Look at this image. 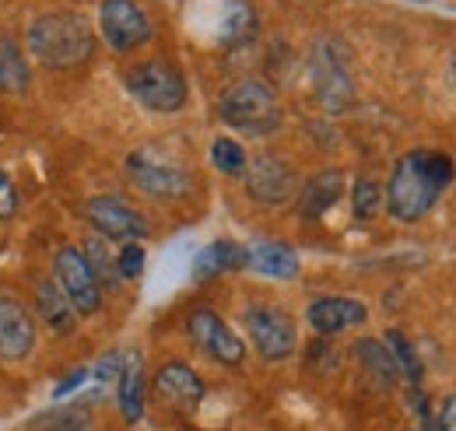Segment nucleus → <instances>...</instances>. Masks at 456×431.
<instances>
[{"label": "nucleus", "mask_w": 456, "mask_h": 431, "mask_svg": "<svg viewBox=\"0 0 456 431\" xmlns=\"http://www.w3.org/2000/svg\"><path fill=\"white\" fill-rule=\"evenodd\" d=\"M456 165L443 151H407L394 165V175L383 190V207L397 221H418L425 217L443 190L453 183Z\"/></svg>", "instance_id": "nucleus-1"}, {"label": "nucleus", "mask_w": 456, "mask_h": 431, "mask_svg": "<svg viewBox=\"0 0 456 431\" xmlns=\"http://www.w3.org/2000/svg\"><path fill=\"white\" fill-rule=\"evenodd\" d=\"M25 43H28V53L36 56L43 67L70 70V67H81L92 56L95 32L74 11H50V14H43L28 25Z\"/></svg>", "instance_id": "nucleus-2"}, {"label": "nucleus", "mask_w": 456, "mask_h": 431, "mask_svg": "<svg viewBox=\"0 0 456 431\" xmlns=\"http://www.w3.org/2000/svg\"><path fill=\"white\" fill-rule=\"evenodd\" d=\"M218 112L232 130L249 134V137H267L281 126V102L274 88L256 77H242L228 85L218 99Z\"/></svg>", "instance_id": "nucleus-3"}, {"label": "nucleus", "mask_w": 456, "mask_h": 431, "mask_svg": "<svg viewBox=\"0 0 456 431\" xmlns=\"http://www.w3.org/2000/svg\"><path fill=\"white\" fill-rule=\"evenodd\" d=\"M309 77H313L316 102L327 112H344L354 102V81H351V67H347V50L338 39H320L313 46Z\"/></svg>", "instance_id": "nucleus-4"}, {"label": "nucleus", "mask_w": 456, "mask_h": 431, "mask_svg": "<svg viewBox=\"0 0 456 431\" xmlns=\"http://www.w3.org/2000/svg\"><path fill=\"white\" fill-rule=\"evenodd\" d=\"M126 88L130 95L151 112H179L186 106V77L166 63V60H148L126 70Z\"/></svg>", "instance_id": "nucleus-5"}, {"label": "nucleus", "mask_w": 456, "mask_h": 431, "mask_svg": "<svg viewBox=\"0 0 456 431\" xmlns=\"http://www.w3.org/2000/svg\"><path fill=\"white\" fill-rule=\"evenodd\" d=\"M242 323H246V333H249V340H253V347H256V354L264 362H285V358L295 354L298 329H295V320L288 316L285 309L253 305V309H246Z\"/></svg>", "instance_id": "nucleus-6"}, {"label": "nucleus", "mask_w": 456, "mask_h": 431, "mask_svg": "<svg viewBox=\"0 0 456 431\" xmlns=\"http://www.w3.org/2000/svg\"><path fill=\"white\" fill-rule=\"evenodd\" d=\"M53 281L67 295V302L74 305L77 316H95L102 309V288H99V281H95V273H92L81 249L60 246L57 256H53Z\"/></svg>", "instance_id": "nucleus-7"}, {"label": "nucleus", "mask_w": 456, "mask_h": 431, "mask_svg": "<svg viewBox=\"0 0 456 431\" xmlns=\"http://www.w3.org/2000/svg\"><path fill=\"white\" fill-rule=\"evenodd\" d=\"M126 172H130V183L148 193V197H159V200H179L190 193V172L179 168L175 162L162 159L159 151L151 148H141L126 159Z\"/></svg>", "instance_id": "nucleus-8"}, {"label": "nucleus", "mask_w": 456, "mask_h": 431, "mask_svg": "<svg viewBox=\"0 0 456 431\" xmlns=\"http://www.w3.org/2000/svg\"><path fill=\"white\" fill-rule=\"evenodd\" d=\"M99 28H102V39L116 53H130L151 39V21L134 0H102L99 4Z\"/></svg>", "instance_id": "nucleus-9"}, {"label": "nucleus", "mask_w": 456, "mask_h": 431, "mask_svg": "<svg viewBox=\"0 0 456 431\" xmlns=\"http://www.w3.org/2000/svg\"><path fill=\"white\" fill-rule=\"evenodd\" d=\"M186 333H190V340H193L208 358H215L218 365H242V358H246V344L239 340V333H235L218 313H211V309L190 313Z\"/></svg>", "instance_id": "nucleus-10"}, {"label": "nucleus", "mask_w": 456, "mask_h": 431, "mask_svg": "<svg viewBox=\"0 0 456 431\" xmlns=\"http://www.w3.org/2000/svg\"><path fill=\"white\" fill-rule=\"evenodd\" d=\"M242 175H246V193L264 207L288 204L295 193V168L278 155H256Z\"/></svg>", "instance_id": "nucleus-11"}, {"label": "nucleus", "mask_w": 456, "mask_h": 431, "mask_svg": "<svg viewBox=\"0 0 456 431\" xmlns=\"http://www.w3.org/2000/svg\"><path fill=\"white\" fill-rule=\"evenodd\" d=\"M85 215L102 239H113V242H141L148 235V221L119 197H92Z\"/></svg>", "instance_id": "nucleus-12"}, {"label": "nucleus", "mask_w": 456, "mask_h": 431, "mask_svg": "<svg viewBox=\"0 0 456 431\" xmlns=\"http://www.w3.org/2000/svg\"><path fill=\"white\" fill-rule=\"evenodd\" d=\"M36 347V320L32 313L11 298L0 295V362H21Z\"/></svg>", "instance_id": "nucleus-13"}, {"label": "nucleus", "mask_w": 456, "mask_h": 431, "mask_svg": "<svg viewBox=\"0 0 456 431\" xmlns=\"http://www.w3.org/2000/svg\"><path fill=\"white\" fill-rule=\"evenodd\" d=\"M204 393H208V386H204V378L197 376L186 362H166L159 372H155V396L162 400V403H169L175 411H197L200 407V400H204Z\"/></svg>", "instance_id": "nucleus-14"}, {"label": "nucleus", "mask_w": 456, "mask_h": 431, "mask_svg": "<svg viewBox=\"0 0 456 431\" xmlns=\"http://www.w3.org/2000/svg\"><path fill=\"white\" fill-rule=\"evenodd\" d=\"M309 326L323 337H334L347 326H358L369 320V309L358 302V298H316L305 313Z\"/></svg>", "instance_id": "nucleus-15"}, {"label": "nucleus", "mask_w": 456, "mask_h": 431, "mask_svg": "<svg viewBox=\"0 0 456 431\" xmlns=\"http://www.w3.org/2000/svg\"><path fill=\"white\" fill-rule=\"evenodd\" d=\"M116 400L126 425H137L144 418V372L141 354H123V369L116 376Z\"/></svg>", "instance_id": "nucleus-16"}, {"label": "nucleus", "mask_w": 456, "mask_h": 431, "mask_svg": "<svg viewBox=\"0 0 456 431\" xmlns=\"http://www.w3.org/2000/svg\"><path fill=\"white\" fill-rule=\"evenodd\" d=\"M344 193V175L338 168H327V172H316L309 183H305V190H302V197H298V215L302 217H323L338 200H341Z\"/></svg>", "instance_id": "nucleus-17"}, {"label": "nucleus", "mask_w": 456, "mask_h": 431, "mask_svg": "<svg viewBox=\"0 0 456 431\" xmlns=\"http://www.w3.org/2000/svg\"><path fill=\"white\" fill-rule=\"evenodd\" d=\"M28 88H32L28 56H25V50H21L11 36H0V92H7V95H25Z\"/></svg>", "instance_id": "nucleus-18"}, {"label": "nucleus", "mask_w": 456, "mask_h": 431, "mask_svg": "<svg viewBox=\"0 0 456 431\" xmlns=\"http://www.w3.org/2000/svg\"><path fill=\"white\" fill-rule=\"evenodd\" d=\"M36 309H39L43 323L50 326L53 333H70L77 326V320H74L77 313L67 302V295L57 288V281H39L36 284Z\"/></svg>", "instance_id": "nucleus-19"}, {"label": "nucleus", "mask_w": 456, "mask_h": 431, "mask_svg": "<svg viewBox=\"0 0 456 431\" xmlns=\"http://www.w3.org/2000/svg\"><path fill=\"white\" fill-rule=\"evenodd\" d=\"M239 267H249V256H246V246L239 242H211L208 249H200L197 264H193V277L197 281H208V277H218L225 270H239Z\"/></svg>", "instance_id": "nucleus-20"}, {"label": "nucleus", "mask_w": 456, "mask_h": 431, "mask_svg": "<svg viewBox=\"0 0 456 431\" xmlns=\"http://www.w3.org/2000/svg\"><path fill=\"white\" fill-rule=\"evenodd\" d=\"M354 358L362 362V369L369 372V378L379 386V389H390V386H397L400 378V369L397 362H394V354H390V347L387 344H379V340H358L354 344Z\"/></svg>", "instance_id": "nucleus-21"}, {"label": "nucleus", "mask_w": 456, "mask_h": 431, "mask_svg": "<svg viewBox=\"0 0 456 431\" xmlns=\"http://www.w3.org/2000/svg\"><path fill=\"white\" fill-rule=\"evenodd\" d=\"M246 256H249V267L267 273V277H295L298 273V256L281 246V242H253L246 246Z\"/></svg>", "instance_id": "nucleus-22"}, {"label": "nucleus", "mask_w": 456, "mask_h": 431, "mask_svg": "<svg viewBox=\"0 0 456 431\" xmlns=\"http://www.w3.org/2000/svg\"><path fill=\"white\" fill-rule=\"evenodd\" d=\"M85 260H88V267L95 273V281H99V288L102 291H113L116 281H119V273H116V260L110 256V249H106V239L102 235H92L88 242H85Z\"/></svg>", "instance_id": "nucleus-23"}, {"label": "nucleus", "mask_w": 456, "mask_h": 431, "mask_svg": "<svg viewBox=\"0 0 456 431\" xmlns=\"http://www.w3.org/2000/svg\"><path fill=\"white\" fill-rule=\"evenodd\" d=\"M256 36V14L249 4H235L225 14V25H222V43L225 46H239V43H249Z\"/></svg>", "instance_id": "nucleus-24"}, {"label": "nucleus", "mask_w": 456, "mask_h": 431, "mask_svg": "<svg viewBox=\"0 0 456 431\" xmlns=\"http://www.w3.org/2000/svg\"><path fill=\"white\" fill-rule=\"evenodd\" d=\"M387 347H390V354H394V362H397L400 376L407 378L411 386H418V382H421V362H418L411 340H407L400 329H387Z\"/></svg>", "instance_id": "nucleus-25"}, {"label": "nucleus", "mask_w": 456, "mask_h": 431, "mask_svg": "<svg viewBox=\"0 0 456 431\" xmlns=\"http://www.w3.org/2000/svg\"><path fill=\"white\" fill-rule=\"evenodd\" d=\"M383 207V186L376 179H358L354 190H351V211L358 221H369V217L379 215Z\"/></svg>", "instance_id": "nucleus-26"}, {"label": "nucleus", "mask_w": 456, "mask_h": 431, "mask_svg": "<svg viewBox=\"0 0 456 431\" xmlns=\"http://www.w3.org/2000/svg\"><path fill=\"white\" fill-rule=\"evenodd\" d=\"M211 162L218 172H225V175H242L246 172V151H242V144L239 141H232V137H218L215 144H211Z\"/></svg>", "instance_id": "nucleus-27"}, {"label": "nucleus", "mask_w": 456, "mask_h": 431, "mask_svg": "<svg viewBox=\"0 0 456 431\" xmlns=\"http://www.w3.org/2000/svg\"><path fill=\"white\" fill-rule=\"evenodd\" d=\"M144 246L141 242H123V249H119V256H116V273L123 277V281H134V277H141L144 273Z\"/></svg>", "instance_id": "nucleus-28"}, {"label": "nucleus", "mask_w": 456, "mask_h": 431, "mask_svg": "<svg viewBox=\"0 0 456 431\" xmlns=\"http://www.w3.org/2000/svg\"><path fill=\"white\" fill-rule=\"evenodd\" d=\"M14 215H18V190H14L11 175L0 168V221H7Z\"/></svg>", "instance_id": "nucleus-29"}, {"label": "nucleus", "mask_w": 456, "mask_h": 431, "mask_svg": "<svg viewBox=\"0 0 456 431\" xmlns=\"http://www.w3.org/2000/svg\"><path fill=\"white\" fill-rule=\"evenodd\" d=\"M436 431H456V393L446 396L439 403V414H436Z\"/></svg>", "instance_id": "nucleus-30"}, {"label": "nucleus", "mask_w": 456, "mask_h": 431, "mask_svg": "<svg viewBox=\"0 0 456 431\" xmlns=\"http://www.w3.org/2000/svg\"><path fill=\"white\" fill-rule=\"evenodd\" d=\"M119 369H123V354L113 351V354H106V358L95 365V378H99V382H110V378L119 376Z\"/></svg>", "instance_id": "nucleus-31"}, {"label": "nucleus", "mask_w": 456, "mask_h": 431, "mask_svg": "<svg viewBox=\"0 0 456 431\" xmlns=\"http://www.w3.org/2000/svg\"><path fill=\"white\" fill-rule=\"evenodd\" d=\"M85 378H88V372H85V369H74V372L63 378L57 389H53V396H57V400H63V396H67V393H74V389H77Z\"/></svg>", "instance_id": "nucleus-32"}, {"label": "nucleus", "mask_w": 456, "mask_h": 431, "mask_svg": "<svg viewBox=\"0 0 456 431\" xmlns=\"http://www.w3.org/2000/svg\"><path fill=\"white\" fill-rule=\"evenodd\" d=\"M450 85H453V88H456V56H453V60H450Z\"/></svg>", "instance_id": "nucleus-33"}, {"label": "nucleus", "mask_w": 456, "mask_h": 431, "mask_svg": "<svg viewBox=\"0 0 456 431\" xmlns=\"http://www.w3.org/2000/svg\"><path fill=\"white\" fill-rule=\"evenodd\" d=\"M70 431H88V428H85V425H77V428H70Z\"/></svg>", "instance_id": "nucleus-34"}]
</instances>
